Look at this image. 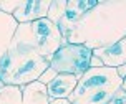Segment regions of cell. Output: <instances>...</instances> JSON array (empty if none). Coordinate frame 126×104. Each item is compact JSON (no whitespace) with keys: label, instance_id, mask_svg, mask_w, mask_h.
<instances>
[{"label":"cell","instance_id":"6da1fadb","mask_svg":"<svg viewBox=\"0 0 126 104\" xmlns=\"http://www.w3.org/2000/svg\"><path fill=\"white\" fill-rule=\"evenodd\" d=\"M126 37V0H105L81 15L63 40L83 45L91 51L118 43Z\"/></svg>","mask_w":126,"mask_h":104},{"label":"cell","instance_id":"7a4b0ae2","mask_svg":"<svg viewBox=\"0 0 126 104\" xmlns=\"http://www.w3.org/2000/svg\"><path fill=\"white\" fill-rule=\"evenodd\" d=\"M50 61L28 45L12 40L10 48L0 60V83L5 86H23L38 81L48 69Z\"/></svg>","mask_w":126,"mask_h":104},{"label":"cell","instance_id":"3957f363","mask_svg":"<svg viewBox=\"0 0 126 104\" xmlns=\"http://www.w3.org/2000/svg\"><path fill=\"white\" fill-rule=\"evenodd\" d=\"M121 86L123 78H120L116 68H88L78 78L68 101L71 104H108Z\"/></svg>","mask_w":126,"mask_h":104},{"label":"cell","instance_id":"277c9868","mask_svg":"<svg viewBox=\"0 0 126 104\" xmlns=\"http://www.w3.org/2000/svg\"><path fill=\"white\" fill-rule=\"evenodd\" d=\"M13 40L28 45L48 61L63 45H66L58 25L51 23L48 18H42L32 23H20L13 35Z\"/></svg>","mask_w":126,"mask_h":104},{"label":"cell","instance_id":"5b68a950","mask_svg":"<svg viewBox=\"0 0 126 104\" xmlns=\"http://www.w3.org/2000/svg\"><path fill=\"white\" fill-rule=\"evenodd\" d=\"M93 51L83 45L66 43L58 50L50 60V68L57 74H75L81 76L90 68Z\"/></svg>","mask_w":126,"mask_h":104},{"label":"cell","instance_id":"8992f818","mask_svg":"<svg viewBox=\"0 0 126 104\" xmlns=\"http://www.w3.org/2000/svg\"><path fill=\"white\" fill-rule=\"evenodd\" d=\"M51 0H22L20 7L12 13L17 23H32L37 20L47 18Z\"/></svg>","mask_w":126,"mask_h":104},{"label":"cell","instance_id":"52a82bcc","mask_svg":"<svg viewBox=\"0 0 126 104\" xmlns=\"http://www.w3.org/2000/svg\"><path fill=\"white\" fill-rule=\"evenodd\" d=\"M98 3V0H70L66 5V12L63 15L62 22L58 25V28L62 31V37L73 26V25L81 18L85 12H88L90 8H93Z\"/></svg>","mask_w":126,"mask_h":104},{"label":"cell","instance_id":"ba28073f","mask_svg":"<svg viewBox=\"0 0 126 104\" xmlns=\"http://www.w3.org/2000/svg\"><path fill=\"white\" fill-rule=\"evenodd\" d=\"M93 56H96L103 63V66L108 68H118L121 65H126V37L111 46L94 50Z\"/></svg>","mask_w":126,"mask_h":104},{"label":"cell","instance_id":"9c48e42d","mask_svg":"<svg viewBox=\"0 0 126 104\" xmlns=\"http://www.w3.org/2000/svg\"><path fill=\"white\" fill-rule=\"evenodd\" d=\"M78 83V76L75 74H57L53 81L47 84V92L50 101L53 99H68Z\"/></svg>","mask_w":126,"mask_h":104},{"label":"cell","instance_id":"30bf717a","mask_svg":"<svg viewBox=\"0 0 126 104\" xmlns=\"http://www.w3.org/2000/svg\"><path fill=\"white\" fill-rule=\"evenodd\" d=\"M17 26H18V23L12 15L0 12V60L5 56V53L10 48V43L17 31Z\"/></svg>","mask_w":126,"mask_h":104},{"label":"cell","instance_id":"8fae6325","mask_svg":"<svg viewBox=\"0 0 126 104\" xmlns=\"http://www.w3.org/2000/svg\"><path fill=\"white\" fill-rule=\"evenodd\" d=\"M22 104H50L47 86L40 81H33L22 88Z\"/></svg>","mask_w":126,"mask_h":104},{"label":"cell","instance_id":"7c38bea8","mask_svg":"<svg viewBox=\"0 0 126 104\" xmlns=\"http://www.w3.org/2000/svg\"><path fill=\"white\" fill-rule=\"evenodd\" d=\"M22 88L18 86H0V104H20Z\"/></svg>","mask_w":126,"mask_h":104},{"label":"cell","instance_id":"4fadbf2b","mask_svg":"<svg viewBox=\"0 0 126 104\" xmlns=\"http://www.w3.org/2000/svg\"><path fill=\"white\" fill-rule=\"evenodd\" d=\"M66 5H68V0H51L48 13H47V18L50 20L51 23L60 25L63 15L66 12Z\"/></svg>","mask_w":126,"mask_h":104},{"label":"cell","instance_id":"5bb4252c","mask_svg":"<svg viewBox=\"0 0 126 104\" xmlns=\"http://www.w3.org/2000/svg\"><path fill=\"white\" fill-rule=\"evenodd\" d=\"M20 3H22V0H0V12L12 15L20 7Z\"/></svg>","mask_w":126,"mask_h":104},{"label":"cell","instance_id":"9a60e30c","mask_svg":"<svg viewBox=\"0 0 126 104\" xmlns=\"http://www.w3.org/2000/svg\"><path fill=\"white\" fill-rule=\"evenodd\" d=\"M55 76H57V73H55V71H53V69H51L50 66H48V69H47V71H45L43 74H42V76H40V83H42V84H48V83H50V81H53V78H55Z\"/></svg>","mask_w":126,"mask_h":104},{"label":"cell","instance_id":"2e32d148","mask_svg":"<svg viewBox=\"0 0 126 104\" xmlns=\"http://www.w3.org/2000/svg\"><path fill=\"white\" fill-rule=\"evenodd\" d=\"M116 71H118V74H120V78H123V79L126 78V65L118 66V68H116Z\"/></svg>","mask_w":126,"mask_h":104},{"label":"cell","instance_id":"e0dca14e","mask_svg":"<svg viewBox=\"0 0 126 104\" xmlns=\"http://www.w3.org/2000/svg\"><path fill=\"white\" fill-rule=\"evenodd\" d=\"M50 104H71V103L68 99H53V101H50Z\"/></svg>","mask_w":126,"mask_h":104},{"label":"cell","instance_id":"ac0fdd59","mask_svg":"<svg viewBox=\"0 0 126 104\" xmlns=\"http://www.w3.org/2000/svg\"><path fill=\"white\" fill-rule=\"evenodd\" d=\"M0 86H2V83H0Z\"/></svg>","mask_w":126,"mask_h":104}]
</instances>
